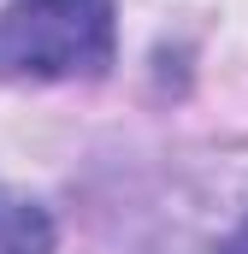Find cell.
Instances as JSON below:
<instances>
[{
  "instance_id": "3",
  "label": "cell",
  "mask_w": 248,
  "mask_h": 254,
  "mask_svg": "<svg viewBox=\"0 0 248 254\" xmlns=\"http://www.w3.org/2000/svg\"><path fill=\"white\" fill-rule=\"evenodd\" d=\"M219 254H248V219H243V231H237V237H231V243H225Z\"/></svg>"
},
{
  "instance_id": "2",
  "label": "cell",
  "mask_w": 248,
  "mask_h": 254,
  "mask_svg": "<svg viewBox=\"0 0 248 254\" xmlns=\"http://www.w3.org/2000/svg\"><path fill=\"white\" fill-rule=\"evenodd\" d=\"M54 249V219L30 195L0 190V254H48Z\"/></svg>"
},
{
  "instance_id": "1",
  "label": "cell",
  "mask_w": 248,
  "mask_h": 254,
  "mask_svg": "<svg viewBox=\"0 0 248 254\" xmlns=\"http://www.w3.org/2000/svg\"><path fill=\"white\" fill-rule=\"evenodd\" d=\"M113 65V0H18L0 12V77L60 83Z\"/></svg>"
}]
</instances>
